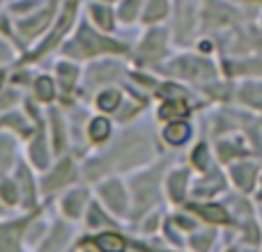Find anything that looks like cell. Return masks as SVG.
<instances>
[{"label":"cell","mask_w":262,"mask_h":252,"mask_svg":"<svg viewBox=\"0 0 262 252\" xmlns=\"http://www.w3.org/2000/svg\"><path fill=\"white\" fill-rule=\"evenodd\" d=\"M37 94H39L44 101L53 99V85H51L49 78H39V81H37Z\"/></svg>","instance_id":"obj_14"},{"label":"cell","mask_w":262,"mask_h":252,"mask_svg":"<svg viewBox=\"0 0 262 252\" xmlns=\"http://www.w3.org/2000/svg\"><path fill=\"white\" fill-rule=\"evenodd\" d=\"M193 209L212 222H228V213L221 207H193Z\"/></svg>","instance_id":"obj_9"},{"label":"cell","mask_w":262,"mask_h":252,"mask_svg":"<svg viewBox=\"0 0 262 252\" xmlns=\"http://www.w3.org/2000/svg\"><path fill=\"white\" fill-rule=\"evenodd\" d=\"M97 245L104 252H124V239L118 234H101L97 236Z\"/></svg>","instance_id":"obj_4"},{"label":"cell","mask_w":262,"mask_h":252,"mask_svg":"<svg viewBox=\"0 0 262 252\" xmlns=\"http://www.w3.org/2000/svg\"><path fill=\"white\" fill-rule=\"evenodd\" d=\"M69 177H72V163L64 161L62 165H60L58 170H55L53 174L49 177V181H46V188H55V186H60L64 179H69Z\"/></svg>","instance_id":"obj_8"},{"label":"cell","mask_w":262,"mask_h":252,"mask_svg":"<svg viewBox=\"0 0 262 252\" xmlns=\"http://www.w3.org/2000/svg\"><path fill=\"white\" fill-rule=\"evenodd\" d=\"M203 184L205 186H198V188H195V195H212L214 190L221 188V177L214 174V177H209L207 181H203Z\"/></svg>","instance_id":"obj_12"},{"label":"cell","mask_w":262,"mask_h":252,"mask_svg":"<svg viewBox=\"0 0 262 252\" xmlns=\"http://www.w3.org/2000/svg\"><path fill=\"white\" fill-rule=\"evenodd\" d=\"M260 199H262V190H260Z\"/></svg>","instance_id":"obj_25"},{"label":"cell","mask_w":262,"mask_h":252,"mask_svg":"<svg viewBox=\"0 0 262 252\" xmlns=\"http://www.w3.org/2000/svg\"><path fill=\"white\" fill-rule=\"evenodd\" d=\"M232 177L237 179V184H239L242 188L249 190V188H251V184H253L255 167H253V165H237L235 170H232Z\"/></svg>","instance_id":"obj_5"},{"label":"cell","mask_w":262,"mask_h":252,"mask_svg":"<svg viewBox=\"0 0 262 252\" xmlns=\"http://www.w3.org/2000/svg\"><path fill=\"white\" fill-rule=\"evenodd\" d=\"M0 193H3V197L7 199V202H14V197H16V186L14 184H3Z\"/></svg>","instance_id":"obj_20"},{"label":"cell","mask_w":262,"mask_h":252,"mask_svg":"<svg viewBox=\"0 0 262 252\" xmlns=\"http://www.w3.org/2000/svg\"><path fill=\"white\" fill-rule=\"evenodd\" d=\"M111 133V124L106 122V119H95L90 126V135L92 140H97V142H101V140H106Z\"/></svg>","instance_id":"obj_10"},{"label":"cell","mask_w":262,"mask_h":252,"mask_svg":"<svg viewBox=\"0 0 262 252\" xmlns=\"http://www.w3.org/2000/svg\"><path fill=\"white\" fill-rule=\"evenodd\" d=\"M244 99L251 101V104L260 106L262 104V90H255V87H249V90L244 92Z\"/></svg>","instance_id":"obj_19"},{"label":"cell","mask_w":262,"mask_h":252,"mask_svg":"<svg viewBox=\"0 0 262 252\" xmlns=\"http://www.w3.org/2000/svg\"><path fill=\"white\" fill-rule=\"evenodd\" d=\"M60 71H62V83H64V87H69V85H72V81H74V69L62 67Z\"/></svg>","instance_id":"obj_23"},{"label":"cell","mask_w":262,"mask_h":252,"mask_svg":"<svg viewBox=\"0 0 262 252\" xmlns=\"http://www.w3.org/2000/svg\"><path fill=\"white\" fill-rule=\"evenodd\" d=\"M92 14L97 16V23H99L101 28H106L108 30L111 26H113V21H111V12L108 9H104V7H92Z\"/></svg>","instance_id":"obj_15"},{"label":"cell","mask_w":262,"mask_h":252,"mask_svg":"<svg viewBox=\"0 0 262 252\" xmlns=\"http://www.w3.org/2000/svg\"><path fill=\"white\" fill-rule=\"evenodd\" d=\"M184 181H186V172H177L170 177V195L175 199H182L184 195Z\"/></svg>","instance_id":"obj_11"},{"label":"cell","mask_w":262,"mask_h":252,"mask_svg":"<svg viewBox=\"0 0 262 252\" xmlns=\"http://www.w3.org/2000/svg\"><path fill=\"white\" fill-rule=\"evenodd\" d=\"M118 101H120V94H118V92H106V94L99 96V106H101L104 110H113L115 106H118Z\"/></svg>","instance_id":"obj_16"},{"label":"cell","mask_w":262,"mask_h":252,"mask_svg":"<svg viewBox=\"0 0 262 252\" xmlns=\"http://www.w3.org/2000/svg\"><path fill=\"white\" fill-rule=\"evenodd\" d=\"M186 113H189V108H186L184 101L172 99V101H168V104L163 106L161 110H159V117H163V119H175V117H184Z\"/></svg>","instance_id":"obj_3"},{"label":"cell","mask_w":262,"mask_h":252,"mask_svg":"<svg viewBox=\"0 0 262 252\" xmlns=\"http://www.w3.org/2000/svg\"><path fill=\"white\" fill-rule=\"evenodd\" d=\"M7 163H9V147L7 142H0V170L7 167Z\"/></svg>","instance_id":"obj_21"},{"label":"cell","mask_w":262,"mask_h":252,"mask_svg":"<svg viewBox=\"0 0 262 252\" xmlns=\"http://www.w3.org/2000/svg\"><path fill=\"white\" fill-rule=\"evenodd\" d=\"M16 239H18V227L14 225L0 227V252H16Z\"/></svg>","instance_id":"obj_2"},{"label":"cell","mask_w":262,"mask_h":252,"mask_svg":"<svg viewBox=\"0 0 262 252\" xmlns=\"http://www.w3.org/2000/svg\"><path fill=\"white\" fill-rule=\"evenodd\" d=\"M175 69L182 73V76L186 78H195L200 76V73H212V67H209L207 62H203V60H195V58H184L180 60V62H175Z\"/></svg>","instance_id":"obj_1"},{"label":"cell","mask_w":262,"mask_h":252,"mask_svg":"<svg viewBox=\"0 0 262 252\" xmlns=\"http://www.w3.org/2000/svg\"><path fill=\"white\" fill-rule=\"evenodd\" d=\"M138 7V5H129V7H122V14H127V16H131V12Z\"/></svg>","instance_id":"obj_24"},{"label":"cell","mask_w":262,"mask_h":252,"mask_svg":"<svg viewBox=\"0 0 262 252\" xmlns=\"http://www.w3.org/2000/svg\"><path fill=\"white\" fill-rule=\"evenodd\" d=\"M83 197H85V195H83L81 190L67 197V204H64V209H67L69 216H78V209H81V199H83Z\"/></svg>","instance_id":"obj_13"},{"label":"cell","mask_w":262,"mask_h":252,"mask_svg":"<svg viewBox=\"0 0 262 252\" xmlns=\"http://www.w3.org/2000/svg\"><path fill=\"white\" fill-rule=\"evenodd\" d=\"M104 197L108 199V204L115 209V211H122L124 209V197H122V190H120V186L118 184H111V186H106L104 188Z\"/></svg>","instance_id":"obj_7"},{"label":"cell","mask_w":262,"mask_h":252,"mask_svg":"<svg viewBox=\"0 0 262 252\" xmlns=\"http://www.w3.org/2000/svg\"><path fill=\"white\" fill-rule=\"evenodd\" d=\"M163 12H166V5L163 3H152L147 7V12H145V21H154V18L161 16Z\"/></svg>","instance_id":"obj_17"},{"label":"cell","mask_w":262,"mask_h":252,"mask_svg":"<svg viewBox=\"0 0 262 252\" xmlns=\"http://www.w3.org/2000/svg\"><path fill=\"white\" fill-rule=\"evenodd\" d=\"M193 163L198 167H207V147H205V144H200L193 152Z\"/></svg>","instance_id":"obj_18"},{"label":"cell","mask_w":262,"mask_h":252,"mask_svg":"<svg viewBox=\"0 0 262 252\" xmlns=\"http://www.w3.org/2000/svg\"><path fill=\"white\" fill-rule=\"evenodd\" d=\"M163 138L172 144H180L189 138V126L186 124H170L166 131H163Z\"/></svg>","instance_id":"obj_6"},{"label":"cell","mask_w":262,"mask_h":252,"mask_svg":"<svg viewBox=\"0 0 262 252\" xmlns=\"http://www.w3.org/2000/svg\"><path fill=\"white\" fill-rule=\"evenodd\" d=\"M209 239H212V234H205V236H195V241H193V245L198 250H207V245H209Z\"/></svg>","instance_id":"obj_22"}]
</instances>
